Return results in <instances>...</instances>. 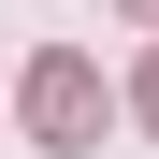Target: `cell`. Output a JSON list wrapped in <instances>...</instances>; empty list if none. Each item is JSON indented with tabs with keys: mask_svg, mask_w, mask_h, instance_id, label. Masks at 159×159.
<instances>
[{
	"mask_svg": "<svg viewBox=\"0 0 159 159\" xmlns=\"http://www.w3.org/2000/svg\"><path fill=\"white\" fill-rule=\"evenodd\" d=\"M29 130H43V145H101V72L87 58H43L29 72Z\"/></svg>",
	"mask_w": 159,
	"mask_h": 159,
	"instance_id": "1",
	"label": "cell"
},
{
	"mask_svg": "<svg viewBox=\"0 0 159 159\" xmlns=\"http://www.w3.org/2000/svg\"><path fill=\"white\" fill-rule=\"evenodd\" d=\"M130 15H159V0H130Z\"/></svg>",
	"mask_w": 159,
	"mask_h": 159,
	"instance_id": "3",
	"label": "cell"
},
{
	"mask_svg": "<svg viewBox=\"0 0 159 159\" xmlns=\"http://www.w3.org/2000/svg\"><path fill=\"white\" fill-rule=\"evenodd\" d=\"M145 116H159V58H145Z\"/></svg>",
	"mask_w": 159,
	"mask_h": 159,
	"instance_id": "2",
	"label": "cell"
}]
</instances>
